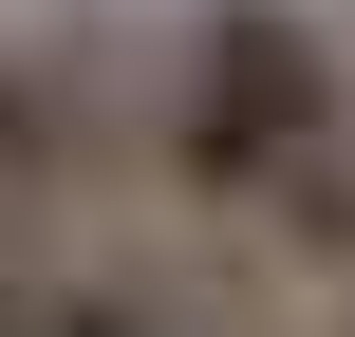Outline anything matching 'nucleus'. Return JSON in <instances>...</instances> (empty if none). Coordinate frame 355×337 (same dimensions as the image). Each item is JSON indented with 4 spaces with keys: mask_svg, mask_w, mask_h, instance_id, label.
<instances>
[{
    "mask_svg": "<svg viewBox=\"0 0 355 337\" xmlns=\"http://www.w3.org/2000/svg\"><path fill=\"white\" fill-rule=\"evenodd\" d=\"M94 150V38H0V244L75 188Z\"/></svg>",
    "mask_w": 355,
    "mask_h": 337,
    "instance_id": "obj_2",
    "label": "nucleus"
},
{
    "mask_svg": "<svg viewBox=\"0 0 355 337\" xmlns=\"http://www.w3.org/2000/svg\"><path fill=\"white\" fill-rule=\"evenodd\" d=\"M19 281H37V337H206L168 263H19Z\"/></svg>",
    "mask_w": 355,
    "mask_h": 337,
    "instance_id": "obj_3",
    "label": "nucleus"
},
{
    "mask_svg": "<svg viewBox=\"0 0 355 337\" xmlns=\"http://www.w3.org/2000/svg\"><path fill=\"white\" fill-rule=\"evenodd\" d=\"M337 131H355V56H337L318 0H168V38H150V188L206 244H243Z\"/></svg>",
    "mask_w": 355,
    "mask_h": 337,
    "instance_id": "obj_1",
    "label": "nucleus"
},
{
    "mask_svg": "<svg viewBox=\"0 0 355 337\" xmlns=\"http://www.w3.org/2000/svg\"><path fill=\"white\" fill-rule=\"evenodd\" d=\"M0 337H37V281H19V263H0Z\"/></svg>",
    "mask_w": 355,
    "mask_h": 337,
    "instance_id": "obj_4",
    "label": "nucleus"
}]
</instances>
